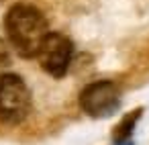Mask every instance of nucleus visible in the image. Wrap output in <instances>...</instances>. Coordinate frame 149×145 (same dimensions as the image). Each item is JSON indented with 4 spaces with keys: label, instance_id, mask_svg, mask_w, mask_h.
Listing matches in <instances>:
<instances>
[{
    "label": "nucleus",
    "instance_id": "20e7f679",
    "mask_svg": "<svg viewBox=\"0 0 149 145\" xmlns=\"http://www.w3.org/2000/svg\"><path fill=\"white\" fill-rule=\"evenodd\" d=\"M72 53H74V43L68 35L63 33H51L45 37V41L39 47V63L41 68L53 76V78H63L68 74V68L72 63Z\"/></svg>",
    "mask_w": 149,
    "mask_h": 145
},
{
    "label": "nucleus",
    "instance_id": "39448f33",
    "mask_svg": "<svg viewBox=\"0 0 149 145\" xmlns=\"http://www.w3.org/2000/svg\"><path fill=\"white\" fill-rule=\"evenodd\" d=\"M141 112H143V108H137V110H131L129 114H125V116L120 119V123L114 127V133H112L114 145H118V143H125V141H131L133 129H135L137 121L141 119Z\"/></svg>",
    "mask_w": 149,
    "mask_h": 145
},
{
    "label": "nucleus",
    "instance_id": "f03ea898",
    "mask_svg": "<svg viewBox=\"0 0 149 145\" xmlns=\"http://www.w3.org/2000/svg\"><path fill=\"white\" fill-rule=\"evenodd\" d=\"M31 110V92L25 80L17 74L0 76V121L19 125Z\"/></svg>",
    "mask_w": 149,
    "mask_h": 145
},
{
    "label": "nucleus",
    "instance_id": "7ed1b4c3",
    "mask_svg": "<svg viewBox=\"0 0 149 145\" xmlns=\"http://www.w3.org/2000/svg\"><path fill=\"white\" fill-rule=\"evenodd\" d=\"M80 106L92 119H106L120 106V90L112 80H98L80 92Z\"/></svg>",
    "mask_w": 149,
    "mask_h": 145
},
{
    "label": "nucleus",
    "instance_id": "f257e3e1",
    "mask_svg": "<svg viewBox=\"0 0 149 145\" xmlns=\"http://www.w3.org/2000/svg\"><path fill=\"white\" fill-rule=\"evenodd\" d=\"M4 29L8 41L21 57H35L41 43L49 35V27L41 10L31 4H15L4 17Z\"/></svg>",
    "mask_w": 149,
    "mask_h": 145
}]
</instances>
